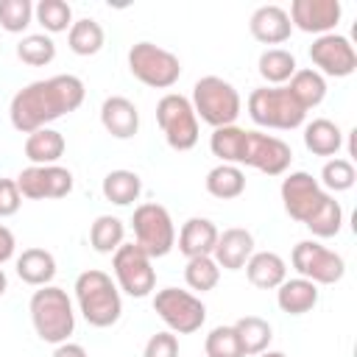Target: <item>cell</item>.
I'll return each instance as SVG.
<instances>
[{
  "mask_svg": "<svg viewBox=\"0 0 357 357\" xmlns=\"http://www.w3.org/2000/svg\"><path fill=\"white\" fill-rule=\"evenodd\" d=\"M84 81L78 75H53L22 86L8 106L11 126L20 134H33L47 128V123L75 112L84 103Z\"/></svg>",
  "mask_w": 357,
  "mask_h": 357,
  "instance_id": "6da1fadb",
  "label": "cell"
},
{
  "mask_svg": "<svg viewBox=\"0 0 357 357\" xmlns=\"http://www.w3.org/2000/svg\"><path fill=\"white\" fill-rule=\"evenodd\" d=\"M75 301L89 326L106 329L120 321V312H123L120 290L112 282V276L98 268H89L75 279Z\"/></svg>",
  "mask_w": 357,
  "mask_h": 357,
  "instance_id": "7a4b0ae2",
  "label": "cell"
},
{
  "mask_svg": "<svg viewBox=\"0 0 357 357\" xmlns=\"http://www.w3.org/2000/svg\"><path fill=\"white\" fill-rule=\"evenodd\" d=\"M31 321L36 335L45 343H67V337L75 329V312H73V301L67 296V290L45 284L31 296Z\"/></svg>",
  "mask_w": 357,
  "mask_h": 357,
  "instance_id": "3957f363",
  "label": "cell"
},
{
  "mask_svg": "<svg viewBox=\"0 0 357 357\" xmlns=\"http://www.w3.org/2000/svg\"><path fill=\"white\" fill-rule=\"evenodd\" d=\"M190 103L195 109V117H201L212 128L234 126V120L240 117V109H243L240 92L229 81H223L220 75L198 78L195 86H192V100Z\"/></svg>",
  "mask_w": 357,
  "mask_h": 357,
  "instance_id": "277c9868",
  "label": "cell"
},
{
  "mask_svg": "<svg viewBox=\"0 0 357 357\" xmlns=\"http://www.w3.org/2000/svg\"><path fill=\"white\" fill-rule=\"evenodd\" d=\"M248 114L257 126L290 131L298 128L307 117L304 106L293 98L287 86H259L248 95Z\"/></svg>",
  "mask_w": 357,
  "mask_h": 357,
  "instance_id": "5b68a950",
  "label": "cell"
},
{
  "mask_svg": "<svg viewBox=\"0 0 357 357\" xmlns=\"http://www.w3.org/2000/svg\"><path fill=\"white\" fill-rule=\"evenodd\" d=\"M128 70L145 86L170 89L181 75V61L176 53H170L153 42H137L128 50Z\"/></svg>",
  "mask_w": 357,
  "mask_h": 357,
  "instance_id": "8992f818",
  "label": "cell"
},
{
  "mask_svg": "<svg viewBox=\"0 0 357 357\" xmlns=\"http://www.w3.org/2000/svg\"><path fill=\"white\" fill-rule=\"evenodd\" d=\"M156 123L173 151H190L198 142V117L190 98L167 92L156 103Z\"/></svg>",
  "mask_w": 357,
  "mask_h": 357,
  "instance_id": "52a82bcc",
  "label": "cell"
},
{
  "mask_svg": "<svg viewBox=\"0 0 357 357\" xmlns=\"http://www.w3.org/2000/svg\"><path fill=\"white\" fill-rule=\"evenodd\" d=\"M131 226H134V243L151 257H165L173 251L176 245V226H173V218L170 212L162 206V204H139L134 209V218H131Z\"/></svg>",
  "mask_w": 357,
  "mask_h": 357,
  "instance_id": "ba28073f",
  "label": "cell"
},
{
  "mask_svg": "<svg viewBox=\"0 0 357 357\" xmlns=\"http://www.w3.org/2000/svg\"><path fill=\"white\" fill-rule=\"evenodd\" d=\"M153 312L167 324L173 335H192L206 321V307L198 296L178 287H165L153 296Z\"/></svg>",
  "mask_w": 357,
  "mask_h": 357,
  "instance_id": "9c48e42d",
  "label": "cell"
},
{
  "mask_svg": "<svg viewBox=\"0 0 357 357\" xmlns=\"http://www.w3.org/2000/svg\"><path fill=\"white\" fill-rule=\"evenodd\" d=\"M112 268H114L120 290L128 293L131 298H145L156 287L153 262L137 243H123L112 257Z\"/></svg>",
  "mask_w": 357,
  "mask_h": 357,
  "instance_id": "30bf717a",
  "label": "cell"
},
{
  "mask_svg": "<svg viewBox=\"0 0 357 357\" xmlns=\"http://www.w3.org/2000/svg\"><path fill=\"white\" fill-rule=\"evenodd\" d=\"M293 268L298 271L301 279H310L315 284H335L343 279L346 273V262L340 254L329 251L326 245L315 243V240H301L293 245L290 254Z\"/></svg>",
  "mask_w": 357,
  "mask_h": 357,
  "instance_id": "8fae6325",
  "label": "cell"
},
{
  "mask_svg": "<svg viewBox=\"0 0 357 357\" xmlns=\"http://www.w3.org/2000/svg\"><path fill=\"white\" fill-rule=\"evenodd\" d=\"M290 162H293V151L284 139L262 134V131H245L243 153H240L237 167L248 165V167H257L265 176H282L290 167Z\"/></svg>",
  "mask_w": 357,
  "mask_h": 357,
  "instance_id": "7c38bea8",
  "label": "cell"
},
{
  "mask_svg": "<svg viewBox=\"0 0 357 357\" xmlns=\"http://www.w3.org/2000/svg\"><path fill=\"white\" fill-rule=\"evenodd\" d=\"M14 181L20 187V195L31 201L64 198L73 192V173L61 165H31Z\"/></svg>",
  "mask_w": 357,
  "mask_h": 357,
  "instance_id": "4fadbf2b",
  "label": "cell"
},
{
  "mask_svg": "<svg viewBox=\"0 0 357 357\" xmlns=\"http://www.w3.org/2000/svg\"><path fill=\"white\" fill-rule=\"evenodd\" d=\"M279 192H282L284 212H287L293 220H298V223H307V220L315 215V209L324 204V198L329 195V192L318 184V178H312V176L304 173V170H296V173H290L287 178H282Z\"/></svg>",
  "mask_w": 357,
  "mask_h": 357,
  "instance_id": "5bb4252c",
  "label": "cell"
},
{
  "mask_svg": "<svg viewBox=\"0 0 357 357\" xmlns=\"http://www.w3.org/2000/svg\"><path fill=\"white\" fill-rule=\"evenodd\" d=\"M310 59L318 67L315 73L346 78L357 70V50L354 45L340 33H324L310 45Z\"/></svg>",
  "mask_w": 357,
  "mask_h": 357,
  "instance_id": "9a60e30c",
  "label": "cell"
},
{
  "mask_svg": "<svg viewBox=\"0 0 357 357\" xmlns=\"http://www.w3.org/2000/svg\"><path fill=\"white\" fill-rule=\"evenodd\" d=\"M340 3L337 0H293L287 17L290 22L304 33H332V28L340 22Z\"/></svg>",
  "mask_w": 357,
  "mask_h": 357,
  "instance_id": "2e32d148",
  "label": "cell"
},
{
  "mask_svg": "<svg viewBox=\"0 0 357 357\" xmlns=\"http://www.w3.org/2000/svg\"><path fill=\"white\" fill-rule=\"evenodd\" d=\"M251 254H254V237H251V231L248 229H240V226H231L223 234H218L212 259L218 262V268L240 271V268H245V262H248Z\"/></svg>",
  "mask_w": 357,
  "mask_h": 357,
  "instance_id": "e0dca14e",
  "label": "cell"
},
{
  "mask_svg": "<svg viewBox=\"0 0 357 357\" xmlns=\"http://www.w3.org/2000/svg\"><path fill=\"white\" fill-rule=\"evenodd\" d=\"M248 28H251V36L262 45H282L290 39V31H293V22L287 17V11L282 6H259L251 20H248Z\"/></svg>",
  "mask_w": 357,
  "mask_h": 357,
  "instance_id": "ac0fdd59",
  "label": "cell"
},
{
  "mask_svg": "<svg viewBox=\"0 0 357 357\" xmlns=\"http://www.w3.org/2000/svg\"><path fill=\"white\" fill-rule=\"evenodd\" d=\"M100 123L114 139H131L139 131V112L128 98L112 95L100 106Z\"/></svg>",
  "mask_w": 357,
  "mask_h": 357,
  "instance_id": "d6986e66",
  "label": "cell"
},
{
  "mask_svg": "<svg viewBox=\"0 0 357 357\" xmlns=\"http://www.w3.org/2000/svg\"><path fill=\"white\" fill-rule=\"evenodd\" d=\"M218 226L209 218H190L181 231H178V251L192 259V257H212L215 243H218Z\"/></svg>",
  "mask_w": 357,
  "mask_h": 357,
  "instance_id": "ffe728a7",
  "label": "cell"
},
{
  "mask_svg": "<svg viewBox=\"0 0 357 357\" xmlns=\"http://www.w3.org/2000/svg\"><path fill=\"white\" fill-rule=\"evenodd\" d=\"M245 276L259 290H273L287 279V265L276 251H254L245 262Z\"/></svg>",
  "mask_w": 357,
  "mask_h": 357,
  "instance_id": "44dd1931",
  "label": "cell"
},
{
  "mask_svg": "<svg viewBox=\"0 0 357 357\" xmlns=\"http://www.w3.org/2000/svg\"><path fill=\"white\" fill-rule=\"evenodd\" d=\"M276 304L287 315H304L318 304V284L310 279H284L276 287Z\"/></svg>",
  "mask_w": 357,
  "mask_h": 357,
  "instance_id": "7402d4cb",
  "label": "cell"
},
{
  "mask_svg": "<svg viewBox=\"0 0 357 357\" xmlns=\"http://www.w3.org/2000/svg\"><path fill=\"white\" fill-rule=\"evenodd\" d=\"M17 276L31 287H45L56 276V259L45 248H25L17 257Z\"/></svg>",
  "mask_w": 357,
  "mask_h": 357,
  "instance_id": "603a6c76",
  "label": "cell"
},
{
  "mask_svg": "<svg viewBox=\"0 0 357 357\" xmlns=\"http://www.w3.org/2000/svg\"><path fill=\"white\" fill-rule=\"evenodd\" d=\"M304 145L315 156H335L343 145V131L337 128V123L326 117H315L312 123L304 126Z\"/></svg>",
  "mask_w": 357,
  "mask_h": 357,
  "instance_id": "cb8c5ba5",
  "label": "cell"
},
{
  "mask_svg": "<svg viewBox=\"0 0 357 357\" xmlns=\"http://www.w3.org/2000/svg\"><path fill=\"white\" fill-rule=\"evenodd\" d=\"M64 148L67 142L56 128H39L25 139V156L31 159V165H56L64 156Z\"/></svg>",
  "mask_w": 357,
  "mask_h": 357,
  "instance_id": "d4e9b609",
  "label": "cell"
},
{
  "mask_svg": "<svg viewBox=\"0 0 357 357\" xmlns=\"http://www.w3.org/2000/svg\"><path fill=\"white\" fill-rule=\"evenodd\" d=\"M234 332H237V340H240V349L245 357H257L262 351H268L271 340H273V329L265 318L259 315H243L237 324H231Z\"/></svg>",
  "mask_w": 357,
  "mask_h": 357,
  "instance_id": "484cf974",
  "label": "cell"
},
{
  "mask_svg": "<svg viewBox=\"0 0 357 357\" xmlns=\"http://www.w3.org/2000/svg\"><path fill=\"white\" fill-rule=\"evenodd\" d=\"M206 192L220 198V201H231L240 198L245 192V173L237 165H218L206 173Z\"/></svg>",
  "mask_w": 357,
  "mask_h": 357,
  "instance_id": "4316f807",
  "label": "cell"
},
{
  "mask_svg": "<svg viewBox=\"0 0 357 357\" xmlns=\"http://www.w3.org/2000/svg\"><path fill=\"white\" fill-rule=\"evenodd\" d=\"M106 42V33L100 28L98 20L92 17H84V20H75L67 31V45L75 56H95Z\"/></svg>",
  "mask_w": 357,
  "mask_h": 357,
  "instance_id": "83f0119b",
  "label": "cell"
},
{
  "mask_svg": "<svg viewBox=\"0 0 357 357\" xmlns=\"http://www.w3.org/2000/svg\"><path fill=\"white\" fill-rule=\"evenodd\" d=\"M103 198L117 204V206H128L139 198L142 192V178L134 170H112L103 178Z\"/></svg>",
  "mask_w": 357,
  "mask_h": 357,
  "instance_id": "f1b7e54d",
  "label": "cell"
},
{
  "mask_svg": "<svg viewBox=\"0 0 357 357\" xmlns=\"http://www.w3.org/2000/svg\"><path fill=\"white\" fill-rule=\"evenodd\" d=\"M257 70H259V75H262L268 84L282 86L284 81L293 78V73L298 70V64H296V56H293L290 50H284V47H268V50L259 56Z\"/></svg>",
  "mask_w": 357,
  "mask_h": 357,
  "instance_id": "f546056e",
  "label": "cell"
},
{
  "mask_svg": "<svg viewBox=\"0 0 357 357\" xmlns=\"http://www.w3.org/2000/svg\"><path fill=\"white\" fill-rule=\"evenodd\" d=\"M287 89H290L293 98L304 106V112L315 109V106L326 98V81H324V75L315 73V70H296L293 78H290V84H287Z\"/></svg>",
  "mask_w": 357,
  "mask_h": 357,
  "instance_id": "4dcf8cb0",
  "label": "cell"
},
{
  "mask_svg": "<svg viewBox=\"0 0 357 357\" xmlns=\"http://www.w3.org/2000/svg\"><path fill=\"white\" fill-rule=\"evenodd\" d=\"M123 237H126V226L114 215L95 218V223L89 229V243H92V248L98 254H114L123 245Z\"/></svg>",
  "mask_w": 357,
  "mask_h": 357,
  "instance_id": "1f68e13d",
  "label": "cell"
},
{
  "mask_svg": "<svg viewBox=\"0 0 357 357\" xmlns=\"http://www.w3.org/2000/svg\"><path fill=\"white\" fill-rule=\"evenodd\" d=\"M17 59L28 67H45L56 59V42L47 33H28L17 45Z\"/></svg>",
  "mask_w": 357,
  "mask_h": 357,
  "instance_id": "d6a6232c",
  "label": "cell"
},
{
  "mask_svg": "<svg viewBox=\"0 0 357 357\" xmlns=\"http://www.w3.org/2000/svg\"><path fill=\"white\" fill-rule=\"evenodd\" d=\"M33 17L47 33H61L73 25V8L64 0H39L33 6Z\"/></svg>",
  "mask_w": 357,
  "mask_h": 357,
  "instance_id": "836d02e7",
  "label": "cell"
},
{
  "mask_svg": "<svg viewBox=\"0 0 357 357\" xmlns=\"http://www.w3.org/2000/svg\"><path fill=\"white\" fill-rule=\"evenodd\" d=\"M315 237H335L337 231H340V226H343V209H340V204L332 198V195H326L324 198V204L315 209V215L304 223Z\"/></svg>",
  "mask_w": 357,
  "mask_h": 357,
  "instance_id": "e575fe53",
  "label": "cell"
},
{
  "mask_svg": "<svg viewBox=\"0 0 357 357\" xmlns=\"http://www.w3.org/2000/svg\"><path fill=\"white\" fill-rule=\"evenodd\" d=\"M184 279L192 290L198 293H206V290H215L218 282H220V268L212 257H192L187 259V268H184Z\"/></svg>",
  "mask_w": 357,
  "mask_h": 357,
  "instance_id": "d590c367",
  "label": "cell"
},
{
  "mask_svg": "<svg viewBox=\"0 0 357 357\" xmlns=\"http://www.w3.org/2000/svg\"><path fill=\"white\" fill-rule=\"evenodd\" d=\"M357 181V173H354V165L349 159H329L321 170V187L332 190V192H346L351 190Z\"/></svg>",
  "mask_w": 357,
  "mask_h": 357,
  "instance_id": "8d00e7d4",
  "label": "cell"
},
{
  "mask_svg": "<svg viewBox=\"0 0 357 357\" xmlns=\"http://www.w3.org/2000/svg\"><path fill=\"white\" fill-rule=\"evenodd\" d=\"M204 351H206V357H245L243 349H240L234 326H215L206 335Z\"/></svg>",
  "mask_w": 357,
  "mask_h": 357,
  "instance_id": "74e56055",
  "label": "cell"
},
{
  "mask_svg": "<svg viewBox=\"0 0 357 357\" xmlns=\"http://www.w3.org/2000/svg\"><path fill=\"white\" fill-rule=\"evenodd\" d=\"M33 20L31 0H0V25L8 33H22Z\"/></svg>",
  "mask_w": 357,
  "mask_h": 357,
  "instance_id": "f35d334b",
  "label": "cell"
},
{
  "mask_svg": "<svg viewBox=\"0 0 357 357\" xmlns=\"http://www.w3.org/2000/svg\"><path fill=\"white\" fill-rule=\"evenodd\" d=\"M142 357H178V337L173 332H156L145 343Z\"/></svg>",
  "mask_w": 357,
  "mask_h": 357,
  "instance_id": "ab89813d",
  "label": "cell"
},
{
  "mask_svg": "<svg viewBox=\"0 0 357 357\" xmlns=\"http://www.w3.org/2000/svg\"><path fill=\"white\" fill-rule=\"evenodd\" d=\"M22 195L14 178H0V218H11L20 212Z\"/></svg>",
  "mask_w": 357,
  "mask_h": 357,
  "instance_id": "60d3db41",
  "label": "cell"
},
{
  "mask_svg": "<svg viewBox=\"0 0 357 357\" xmlns=\"http://www.w3.org/2000/svg\"><path fill=\"white\" fill-rule=\"evenodd\" d=\"M14 248H17V240H14L11 229L0 223V265H3V262H8V259L14 257Z\"/></svg>",
  "mask_w": 357,
  "mask_h": 357,
  "instance_id": "b9f144b4",
  "label": "cell"
},
{
  "mask_svg": "<svg viewBox=\"0 0 357 357\" xmlns=\"http://www.w3.org/2000/svg\"><path fill=\"white\" fill-rule=\"evenodd\" d=\"M50 357H86V349L81 343H70L67 340V343H59Z\"/></svg>",
  "mask_w": 357,
  "mask_h": 357,
  "instance_id": "7bdbcfd3",
  "label": "cell"
},
{
  "mask_svg": "<svg viewBox=\"0 0 357 357\" xmlns=\"http://www.w3.org/2000/svg\"><path fill=\"white\" fill-rule=\"evenodd\" d=\"M8 290V279H6V273H3V268H0V296Z\"/></svg>",
  "mask_w": 357,
  "mask_h": 357,
  "instance_id": "ee69618b",
  "label": "cell"
},
{
  "mask_svg": "<svg viewBox=\"0 0 357 357\" xmlns=\"http://www.w3.org/2000/svg\"><path fill=\"white\" fill-rule=\"evenodd\" d=\"M257 357H287L284 351H262V354H257Z\"/></svg>",
  "mask_w": 357,
  "mask_h": 357,
  "instance_id": "f6af8a7d",
  "label": "cell"
}]
</instances>
